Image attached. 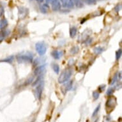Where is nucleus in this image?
Masks as SVG:
<instances>
[{"label":"nucleus","instance_id":"412c9836","mask_svg":"<svg viewBox=\"0 0 122 122\" xmlns=\"http://www.w3.org/2000/svg\"><path fill=\"white\" fill-rule=\"evenodd\" d=\"M93 97L94 98V100H97L99 98V91H93Z\"/></svg>","mask_w":122,"mask_h":122},{"label":"nucleus","instance_id":"1a4fd4ad","mask_svg":"<svg viewBox=\"0 0 122 122\" xmlns=\"http://www.w3.org/2000/svg\"><path fill=\"white\" fill-rule=\"evenodd\" d=\"M52 9L54 11H57V10H59V9H60V3H59V0H56V1H55L54 2H53L52 3Z\"/></svg>","mask_w":122,"mask_h":122},{"label":"nucleus","instance_id":"423d86ee","mask_svg":"<svg viewBox=\"0 0 122 122\" xmlns=\"http://www.w3.org/2000/svg\"><path fill=\"white\" fill-rule=\"evenodd\" d=\"M45 70V65H42L41 66H39L38 67H36L34 71V74L36 76H42Z\"/></svg>","mask_w":122,"mask_h":122},{"label":"nucleus","instance_id":"2eb2a0df","mask_svg":"<svg viewBox=\"0 0 122 122\" xmlns=\"http://www.w3.org/2000/svg\"><path fill=\"white\" fill-rule=\"evenodd\" d=\"M48 8H49V6H48V5L47 4V3L42 5V6H41V7H40L41 12H42V13H44V14L46 13L47 12V10H48Z\"/></svg>","mask_w":122,"mask_h":122},{"label":"nucleus","instance_id":"20e7f679","mask_svg":"<svg viewBox=\"0 0 122 122\" xmlns=\"http://www.w3.org/2000/svg\"><path fill=\"white\" fill-rule=\"evenodd\" d=\"M44 81H41L39 84H38V86H36L35 89V95L36 97L38 99L40 100L41 99V96H42V91H43V89H44Z\"/></svg>","mask_w":122,"mask_h":122},{"label":"nucleus","instance_id":"b1692460","mask_svg":"<svg viewBox=\"0 0 122 122\" xmlns=\"http://www.w3.org/2000/svg\"><path fill=\"white\" fill-rule=\"evenodd\" d=\"M113 91H114L113 88H110L108 89V90L107 91V95H111V94H113Z\"/></svg>","mask_w":122,"mask_h":122},{"label":"nucleus","instance_id":"bb28decb","mask_svg":"<svg viewBox=\"0 0 122 122\" xmlns=\"http://www.w3.org/2000/svg\"><path fill=\"white\" fill-rule=\"evenodd\" d=\"M56 1V0H47V2L51 3H52L54 2V1Z\"/></svg>","mask_w":122,"mask_h":122},{"label":"nucleus","instance_id":"393cba45","mask_svg":"<svg viewBox=\"0 0 122 122\" xmlns=\"http://www.w3.org/2000/svg\"><path fill=\"white\" fill-rule=\"evenodd\" d=\"M4 14V9L2 6H0V17H1Z\"/></svg>","mask_w":122,"mask_h":122},{"label":"nucleus","instance_id":"5701e85b","mask_svg":"<svg viewBox=\"0 0 122 122\" xmlns=\"http://www.w3.org/2000/svg\"><path fill=\"white\" fill-rule=\"evenodd\" d=\"M13 61V56H11L10 58H8L7 59H5L4 60H2V62H12Z\"/></svg>","mask_w":122,"mask_h":122},{"label":"nucleus","instance_id":"9d476101","mask_svg":"<svg viewBox=\"0 0 122 122\" xmlns=\"http://www.w3.org/2000/svg\"><path fill=\"white\" fill-rule=\"evenodd\" d=\"M10 34L9 30H3L1 32H0V43L4 40L5 38L7 36Z\"/></svg>","mask_w":122,"mask_h":122},{"label":"nucleus","instance_id":"6ab92c4d","mask_svg":"<svg viewBox=\"0 0 122 122\" xmlns=\"http://www.w3.org/2000/svg\"><path fill=\"white\" fill-rule=\"evenodd\" d=\"M118 77H119V73H116L113 77V80H112L111 82V84H114L117 81V80H118Z\"/></svg>","mask_w":122,"mask_h":122},{"label":"nucleus","instance_id":"f257e3e1","mask_svg":"<svg viewBox=\"0 0 122 122\" xmlns=\"http://www.w3.org/2000/svg\"><path fill=\"white\" fill-rule=\"evenodd\" d=\"M72 74V70L71 68H66L63 70L58 77V82L60 84L65 83L69 80Z\"/></svg>","mask_w":122,"mask_h":122},{"label":"nucleus","instance_id":"a211bd4d","mask_svg":"<svg viewBox=\"0 0 122 122\" xmlns=\"http://www.w3.org/2000/svg\"><path fill=\"white\" fill-rule=\"evenodd\" d=\"M100 109V104H99V105L97 106L96 108H95V109L94 110V111L93 113V114H92V116L93 117H94L97 115V114H98V112L99 111V110Z\"/></svg>","mask_w":122,"mask_h":122},{"label":"nucleus","instance_id":"7ed1b4c3","mask_svg":"<svg viewBox=\"0 0 122 122\" xmlns=\"http://www.w3.org/2000/svg\"><path fill=\"white\" fill-rule=\"evenodd\" d=\"M36 51L40 56H43L46 53L47 46L46 44L44 42H37L35 44Z\"/></svg>","mask_w":122,"mask_h":122},{"label":"nucleus","instance_id":"f8f14e48","mask_svg":"<svg viewBox=\"0 0 122 122\" xmlns=\"http://www.w3.org/2000/svg\"><path fill=\"white\" fill-rule=\"evenodd\" d=\"M74 3V5H76L78 8H81L83 6L82 0H72Z\"/></svg>","mask_w":122,"mask_h":122},{"label":"nucleus","instance_id":"6e6552de","mask_svg":"<svg viewBox=\"0 0 122 122\" xmlns=\"http://www.w3.org/2000/svg\"><path fill=\"white\" fill-rule=\"evenodd\" d=\"M62 54H63L62 51H56V50L53 51V52L51 53L52 56H53V58L56 59H59L61 57Z\"/></svg>","mask_w":122,"mask_h":122},{"label":"nucleus","instance_id":"39448f33","mask_svg":"<svg viewBox=\"0 0 122 122\" xmlns=\"http://www.w3.org/2000/svg\"><path fill=\"white\" fill-rule=\"evenodd\" d=\"M116 105V99L114 97H110L106 102V107L108 109H111L113 110Z\"/></svg>","mask_w":122,"mask_h":122},{"label":"nucleus","instance_id":"cd10ccee","mask_svg":"<svg viewBox=\"0 0 122 122\" xmlns=\"http://www.w3.org/2000/svg\"><path fill=\"white\" fill-rule=\"evenodd\" d=\"M36 1L38 3H42L44 1V0H36Z\"/></svg>","mask_w":122,"mask_h":122},{"label":"nucleus","instance_id":"4be33fe9","mask_svg":"<svg viewBox=\"0 0 122 122\" xmlns=\"http://www.w3.org/2000/svg\"><path fill=\"white\" fill-rule=\"evenodd\" d=\"M78 50H79V48L77 47H74L73 48L71 49V53L72 54H76L78 52Z\"/></svg>","mask_w":122,"mask_h":122},{"label":"nucleus","instance_id":"ddd939ff","mask_svg":"<svg viewBox=\"0 0 122 122\" xmlns=\"http://www.w3.org/2000/svg\"><path fill=\"white\" fill-rule=\"evenodd\" d=\"M77 28L76 27H72L70 30V37L72 38H74V36L76 35L77 34Z\"/></svg>","mask_w":122,"mask_h":122},{"label":"nucleus","instance_id":"9b49d317","mask_svg":"<svg viewBox=\"0 0 122 122\" xmlns=\"http://www.w3.org/2000/svg\"><path fill=\"white\" fill-rule=\"evenodd\" d=\"M8 25V21L6 19H2L0 20V30H3Z\"/></svg>","mask_w":122,"mask_h":122},{"label":"nucleus","instance_id":"dca6fc26","mask_svg":"<svg viewBox=\"0 0 122 122\" xmlns=\"http://www.w3.org/2000/svg\"><path fill=\"white\" fill-rule=\"evenodd\" d=\"M52 67H53V69L54 70L56 74H58L59 72V65L56 64V63H53V65H52Z\"/></svg>","mask_w":122,"mask_h":122},{"label":"nucleus","instance_id":"a878e982","mask_svg":"<svg viewBox=\"0 0 122 122\" xmlns=\"http://www.w3.org/2000/svg\"><path fill=\"white\" fill-rule=\"evenodd\" d=\"M121 7H122V6H121V5H117V6L115 7V9H114V10L116 11V12H119L120 11V10L121 9Z\"/></svg>","mask_w":122,"mask_h":122},{"label":"nucleus","instance_id":"aec40b11","mask_svg":"<svg viewBox=\"0 0 122 122\" xmlns=\"http://www.w3.org/2000/svg\"><path fill=\"white\" fill-rule=\"evenodd\" d=\"M122 56V49H120L119 50L116 51V60H118V59H120V57Z\"/></svg>","mask_w":122,"mask_h":122},{"label":"nucleus","instance_id":"f03ea898","mask_svg":"<svg viewBox=\"0 0 122 122\" xmlns=\"http://www.w3.org/2000/svg\"><path fill=\"white\" fill-rule=\"evenodd\" d=\"M18 63H32L33 61V56L30 53L18 55L16 57Z\"/></svg>","mask_w":122,"mask_h":122},{"label":"nucleus","instance_id":"0eeeda50","mask_svg":"<svg viewBox=\"0 0 122 122\" xmlns=\"http://www.w3.org/2000/svg\"><path fill=\"white\" fill-rule=\"evenodd\" d=\"M60 1L63 7L72 8L74 6V3L72 0H60Z\"/></svg>","mask_w":122,"mask_h":122},{"label":"nucleus","instance_id":"f3484780","mask_svg":"<svg viewBox=\"0 0 122 122\" xmlns=\"http://www.w3.org/2000/svg\"><path fill=\"white\" fill-rule=\"evenodd\" d=\"M94 53L95 54H100L102 53V52L104 51V49L101 47H95L94 48Z\"/></svg>","mask_w":122,"mask_h":122},{"label":"nucleus","instance_id":"4468645a","mask_svg":"<svg viewBox=\"0 0 122 122\" xmlns=\"http://www.w3.org/2000/svg\"><path fill=\"white\" fill-rule=\"evenodd\" d=\"M72 84H73V82L72 81H69V82H67V83H66L65 85H64V87L65 88V91H67L70 90L72 88Z\"/></svg>","mask_w":122,"mask_h":122}]
</instances>
